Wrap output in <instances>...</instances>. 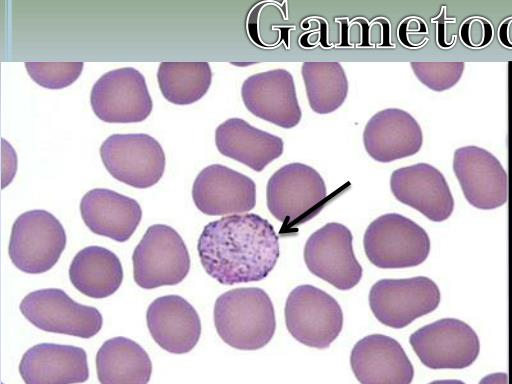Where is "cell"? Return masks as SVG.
<instances>
[{
	"instance_id": "obj_1",
	"label": "cell",
	"mask_w": 512,
	"mask_h": 384,
	"mask_svg": "<svg viewBox=\"0 0 512 384\" xmlns=\"http://www.w3.org/2000/svg\"><path fill=\"white\" fill-rule=\"evenodd\" d=\"M206 273L223 285L265 279L279 258V239L268 220L254 213L208 223L198 239Z\"/></svg>"
},
{
	"instance_id": "obj_2",
	"label": "cell",
	"mask_w": 512,
	"mask_h": 384,
	"mask_svg": "<svg viewBox=\"0 0 512 384\" xmlns=\"http://www.w3.org/2000/svg\"><path fill=\"white\" fill-rule=\"evenodd\" d=\"M214 325L220 338L229 346L258 350L267 345L275 333L271 298L257 287L229 290L215 301Z\"/></svg>"
},
{
	"instance_id": "obj_3",
	"label": "cell",
	"mask_w": 512,
	"mask_h": 384,
	"mask_svg": "<svg viewBox=\"0 0 512 384\" xmlns=\"http://www.w3.org/2000/svg\"><path fill=\"white\" fill-rule=\"evenodd\" d=\"M363 245L369 261L383 269L418 266L430 252L426 231L398 213L373 220L364 233Z\"/></svg>"
},
{
	"instance_id": "obj_4",
	"label": "cell",
	"mask_w": 512,
	"mask_h": 384,
	"mask_svg": "<svg viewBox=\"0 0 512 384\" xmlns=\"http://www.w3.org/2000/svg\"><path fill=\"white\" fill-rule=\"evenodd\" d=\"M133 278L143 289L173 286L190 270V256L179 233L165 224L146 230L132 254Z\"/></svg>"
},
{
	"instance_id": "obj_5",
	"label": "cell",
	"mask_w": 512,
	"mask_h": 384,
	"mask_svg": "<svg viewBox=\"0 0 512 384\" xmlns=\"http://www.w3.org/2000/svg\"><path fill=\"white\" fill-rule=\"evenodd\" d=\"M66 247V232L46 210L22 213L14 221L8 254L13 265L28 274H41L58 262Z\"/></svg>"
},
{
	"instance_id": "obj_6",
	"label": "cell",
	"mask_w": 512,
	"mask_h": 384,
	"mask_svg": "<svg viewBox=\"0 0 512 384\" xmlns=\"http://www.w3.org/2000/svg\"><path fill=\"white\" fill-rule=\"evenodd\" d=\"M327 189L321 175L303 163H289L272 174L266 187L270 213L286 225L313 217L325 201Z\"/></svg>"
},
{
	"instance_id": "obj_7",
	"label": "cell",
	"mask_w": 512,
	"mask_h": 384,
	"mask_svg": "<svg viewBox=\"0 0 512 384\" xmlns=\"http://www.w3.org/2000/svg\"><path fill=\"white\" fill-rule=\"evenodd\" d=\"M285 322L289 333L298 342L324 349L339 336L343 313L331 295L304 284L294 288L287 297Z\"/></svg>"
},
{
	"instance_id": "obj_8",
	"label": "cell",
	"mask_w": 512,
	"mask_h": 384,
	"mask_svg": "<svg viewBox=\"0 0 512 384\" xmlns=\"http://www.w3.org/2000/svg\"><path fill=\"white\" fill-rule=\"evenodd\" d=\"M19 309L32 325L45 332L89 339L103 325L98 309L74 301L57 288L30 292L20 302Z\"/></svg>"
},
{
	"instance_id": "obj_9",
	"label": "cell",
	"mask_w": 512,
	"mask_h": 384,
	"mask_svg": "<svg viewBox=\"0 0 512 384\" xmlns=\"http://www.w3.org/2000/svg\"><path fill=\"white\" fill-rule=\"evenodd\" d=\"M437 284L428 277L381 279L369 292V305L382 324L401 329L434 311L440 304Z\"/></svg>"
},
{
	"instance_id": "obj_10",
	"label": "cell",
	"mask_w": 512,
	"mask_h": 384,
	"mask_svg": "<svg viewBox=\"0 0 512 384\" xmlns=\"http://www.w3.org/2000/svg\"><path fill=\"white\" fill-rule=\"evenodd\" d=\"M100 156L115 179L138 189L155 185L165 169L161 145L144 133L110 135L100 147Z\"/></svg>"
},
{
	"instance_id": "obj_11",
	"label": "cell",
	"mask_w": 512,
	"mask_h": 384,
	"mask_svg": "<svg viewBox=\"0 0 512 384\" xmlns=\"http://www.w3.org/2000/svg\"><path fill=\"white\" fill-rule=\"evenodd\" d=\"M409 342L421 363L434 370L467 368L480 352L476 332L454 318L440 319L421 327L410 335Z\"/></svg>"
},
{
	"instance_id": "obj_12",
	"label": "cell",
	"mask_w": 512,
	"mask_h": 384,
	"mask_svg": "<svg viewBox=\"0 0 512 384\" xmlns=\"http://www.w3.org/2000/svg\"><path fill=\"white\" fill-rule=\"evenodd\" d=\"M351 231L330 222L313 232L304 247V261L315 276L339 290L355 287L362 278V267L352 246Z\"/></svg>"
},
{
	"instance_id": "obj_13",
	"label": "cell",
	"mask_w": 512,
	"mask_h": 384,
	"mask_svg": "<svg viewBox=\"0 0 512 384\" xmlns=\"http://www.w3.org/2000/svg\"><path fill=\"white\" fill-rule=\"evenodd\" d=\"M90 103L94 114L107 123L142 122L153 107L145 78L133 67L102 75L92 87Z\"/></svg>"
},
{
	"instance_id": "obj_14",
	"label": "cell",
	"mask_w": 512,
	"mask_h": 384,
	"mask_svg": "<svg viewBox=\"0 0 512 384\" xmlns=\"http://www.w3.org/2000/svg\"><path fill=\"white\" fill-rule=\"evenodd\" d=\"M453 171L470 205L492 210L507 203L508 175L501 162L488 150L468 145L453 154Z\"/></svg>"
},
{
	"instance_id": "obj_15",
	"label": "cell",
	"mask_w": 512,
	"mask_h": 384,
	"mask_svg": "<svg viewBox=\"0 0 512 384\" xmlns=\"http://www.w3.org/2000/svg\"><path fill=\"white\" fill-rule=\"evenodd\" d=\"M241 97L250 113L281 128H293L301 120L294 79L286 69L249 76L242 84Z\"/></svg>"
},
{
	"instance_id": "obj_16",
	"label": "cell",
	"mask_w": 512,
	"mask_h": 384,
	"mask_svg": "<svg viewBox=\"0 0 512 384\" xmlns=\"http://www.w3.org/2000/svg\"><path fill=\"white\" fill-rule=\"evenodd\" d=\"M195 206L210 216L245 214L256 205V184L222 164L205 167L192 187Z\"/></svg>"
},
{
	"instance_id": "obj_17",
	"label": "cell",
	"mask_w": 512,
	"mask_h": 384,
	"mask_svg": "<svg viewBox=\"0 0 512 384\" xmlns=\"http://www.w3.org/2000/svg\"><path fill=\"white\" fill-rule=\"evenodd\" d=\"M390 189L399 202L414 208L433 222L447 220L454 210V198L444 175L428 163H416L394 170L390 177Z\"/></svg>"
},
{
	"instance_id": "obj_18",
	"label": "cell",
	"mask_w": 512,
	"mask_h": 384,
	"mask_svg": "<svg viewBox=\"0 0 512 384\" xmlns=\"http://www.w3.org/2000/svg\"><path fill=\"white\" fill-rule=\"evenodd\" d=\"M351 369L361 384H411L413 365L395 339L372 334L359 340L350 355Z\"/></svg>"
},
{
	"instance_id": "obj_19",
	"label": "cell",
	"mask_w": 512,
	"mask_h": 384,
	"mask_svg": "<svg viewBox=\"0 0 512 384\" xmlns=\"http://www.w3.org/2000/svg\"><path fill=\"white\" fill-rule=\"evenodd\" d=\"M363 143L372 159L388 163L418 153L423 144V133L419 123L407 111L387 108L368 120Z\"/></svg>"
},
{
	"instance_id": "obj_20",
	"label": "cell",
	"mask_w": 512,
	"mask_h": 384,
	"mask_svg": "<svg viewBox=\"0 0 512 384\" xmlns=\"http://www.w3.org/2000/svg\"><path fill=\"white\" fill-rule=\"evenodd\" d=\"M147 328L153 340L172 354L190 352L201 336V321L195 308L179 295H165L150 303Z\"/></svg>"
},
{
	"instance_id": "obj_21",
	"label": "cell",
	"mask_w": 512,
	"mask_h": 384,
	"mask_svg": "<svg viewBox=\"0 0 512 384\" xmlns=\"http://www.w3.org/2000/svg\"><path fill=\"white\" fill-rule=\"evenodd\" d=\"M19 373L25 384H77L89 379L87 355L83 348L41 343L22 356Z\"/></svg>"
},
{
	"instance_id": "obj_22",
	"label": "cell",
	"mask_w": 512,
	"mask_h": 384,
	"mask_svg": "<svg viewBox=\"0 0 512 384\" xmlns=\"http://www.w3.org/2000/svg\"><path fill=\"white\" fill-rule=\"evenodd\" d=\"M80 212L91 232L117 242L127 241L142 218L135 199L105 188L88 191L80 202Z\"/></svg>"
},
{
	"instance_id": "obj_23",
	"label": "cell",
	"mask_w": 512,
	"mask_h": 384,
	"mask_svg": "<svg viewBox=\"0 0 512 384\" xmlns=\"http://www.w3.org/2000/svg\"><path fill=\"white\" fill-rule=\"evenodd\" d=\"M218 151L256 172H261L283 154V140L260 130L241 118H230L215 131Z\"/></svg>"
},
{
	"instance_id": "obj_24",
	"label": "cell",
	"mask_w": 512,
	"mask_h": 384,
	"mask_svg": "<svg viewBox=\"0 0 512 384\" xmlns=\"http://www.w3.org/2000/svg\"><path fill=\"white\" fill-rule=\"evenodd\" d=\"M69 279L83 295L102 299L120 288L123 268L112 251L101 246H88L74 256L69 266Z\"/></svg>"
},
{
	"instance_id": "obj_25",
	"label": "cell",
	"mask_w": 512,
	"mask_h": 384,
	"mask_svg": "<svg viewBox=\"0 0 512 384\" xmlns=\"http://www.w3.org/2000/svg\"><path fill=\"white\" fill-rule=\"evenodd\" d=\"M95 361L100 384H148L152 375L147 352L126 337L106 340Z\"/></svg>"
},
{
	"instance_id": "obj_26",
	"label": "cell",
	"mask_w": 512,
	"mask_h": 384,
	"mask_svg": "<svg viewBox=\"0 0 512 384\" xmlns=\"http://www.w3.org/2000/svg\"><path fill=\"white\" fill-rule=\"evenodd\" d=\"M157 79L166 100L176 105H188L206 94L212 71L208 62H161Z\"/></svg>"
},
{
	"instance_id": "obj_27",
	"label": "cell",
	"mask_w": 512,
	"mask_h": 384,
	"mask_svg": "<svg viewBox=\"0 0 512 384\" xmlns=\"http://www.w3.org/2000/svg\"><path fill=\"white\" fill-rule=\"evenodd\" d=\"M301 73L310 108L315 113H332L346 100L349 85L339 62H304Z\"/></svg>"
},
{
	"instance_id": "obj_28",
	"label": "cell",
	"mask_w": 512,
	"mask_h": 384,
	"mask_svg": "<svg viewBox=\"0 0 512 384\" xmlns=\"http://www.w3.org/2000/svg\"><path fill=\"white\" fill-rule=\"evenodd\" d=\"M83 62H26L25 67L38 85L47 89H62L81 75Z\"/></svg>"
},
{
	"instance_id": "obj_29",
	"label": "cell",
	"mask_w": 512,
	"mask_h": 384,
	"mask_svg": "<svg viewBox=\"0 0 512 384\" xmlns=\"http://www.w3.org/2000/svg\"><path fill=\"white\" fill-rule=\"evenodd\" d=\"M410 66L421 83L437 92L456 85L465 69L464 62H411Z\"/></svg>"
},
{
	"instance_id": "obj_30",
	"label": "cell",
	"mask_w": 512,
	"mask_h": 384,
	"mask_svg": "<svg viewBox=\"0 0 512 384\" xmlns=\"http://www.w3.org/2000/svg\"><path fill=\"white\" fill-rule=\"evenodd\" d=\"M460 37L468 47L482 48L489 44L493 37L491 23L483 17H469L460 27Z\"/></svg>"
},
{
	"instance_id": "obj_31",
	"label": "cell",
	"mask_w": 512,
	"mask_h": 384,
	"mask_svg": "<svg viewBox=\"0 0 512 384\" xmlns=\"http://www.w3.org/2000/svg\"><path fill=\"white\" fill-rule=\"evenodd\" d=\"M478 384H509V375L504 372L491 373L484 376Z\"/></svg>"
},
{
	"instance_id": "obj_32",
	"label": "cell",
	"mask_w": 512,
	"mask_h": 384,
	"mask_svg": "<svg viewBox=\"0 0 512 384\" xmlns=\"http://www.w3.org/2000/svg\"><path fill=\"white\" fill-rule=\"evenodd\" d=\"M428 384H465V383L463 381L457 380V379H443V380H435Z\"/></svg>"
}]
</instances>
